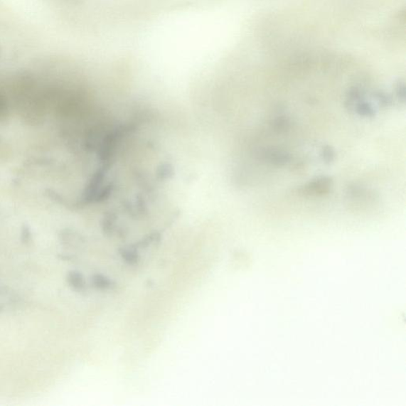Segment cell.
<instances>
[{"instance_id":"1","label":"cell","mask_w":406,"mask_h":406,"mask_svg":"<svg viewBox=\"0 0 406 406\" xmlns=\"http://www.w3.org/2000/svg\"><path fill=\"white\" fill-rule=\"evenodd\" d=\"M120 256L124 262L130 266H134L139 264L140 257L139 251L134 246L122 247L119 250Z\"/></svg>"},{"instance_id":"2","label":"cell","mask_w":406,"mask_h":406,"mask_svg":"<svg viewBox=\"0 0 406 406\" xmlns=\"http://www.w3.org/2000/svg\"><path fill=\"white\" fill-rule=\"evenodd\" d=\"M92 284L101 291L112 290L115 287L114 282L102 274H95L92 278Z\"/></svg>"},{"instance_id":"3","label":"cell","mask_w":406,"mask_h":406,"mask_svg":"<svg viewBox=\"0 0 406 406\" xmlns=\"http://www.w3.org/2000/svg\"><path fill=\"white\" fill-rule=\"evenodd\" d=\"M68 283L75 290L82 291L85 287V281L82 274L78 271H72L68 275Z\"/></svg>"},{"instance_id":"4","label":"cell","mask_w":406,"mask_h":406,"mask_svg":"<svg viewBox=\"0 0 406 406\" xmlns=\"http://www.w3.org/2000/svg\"><path fill=\"white\" fill-rule=\"evenodd\" d=\"M9 107L6 100L1 94H0V119L4 118L8 114Z\"/></svg>"}]
</instances>
